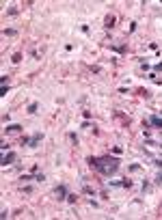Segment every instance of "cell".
<instances>
[{"mask_svg":"<svg viewBox=\"0 0 162 220\" xmlns=\"http://www.w3.org/2000/svg\"><path fill=\"white\" fill-rule=\"evenodd\" d=\"M86 162L93 166V168H97L102 175H112L114 170L119 168V160L117 158H110V155H104V158H86Z\"/></svg>","mask_w":162,"mask_h":220,"instance_id":"6da1fadb","label":"cell"},{"mask_svg":"<svg viewBox=\"0 0 162 220\" xmlns=\"http://www.w3.org/2000/svg\"><path fill=\"white\" fill-rule=\"evenodd\" d=\"M54 197H56L58 201H67V188H65V186H56Z\"/></svg>","mask_w":162,"mask_h":220,"instance_id":"7a4b0ae2","label":"cell"},{"mask_svg":"<svg viewBox=\"0 0 162 220\" xmlns=\"http://www.w3.org/2000/svg\"><path fill=\"white\" fill-rule=\"evenodd\" d=\"M41 138H43V134H41V132H35V134L28 138V147H37V145L41 142Z\"/></svg>","mask_w":162,"mask_h":220,"instance_id":"3957f363","label":"cell"},{"mask_svg":"<svg viewBox=\"0 0 162 220\" xmlns=\"http://www.w3.org/2000/svg\"><path fill=\"white\" fill-rule=\"evenodd\" d=\"M15 158H17V155H15L13 151H7V153L2 155V166H9V164H13V162H15Z\"/></svg>","mask_w":162,"mask_h":220,"instance_id":"277c9868","label":"cell"},{"mask_svg":"<svg viewBox=\"0 0 162 220\" xmlns=\"http://www.w3.org/2000/svg\"><path fill=\"white\" fill-rule=\"evenodd\" d=\"M5 132H7V134H17V132H22V125L11 123V125H7V127H5Z\"/></svg>","mask_w":162,"mask_h":220,"instance_id":"5b68a950","label":"cell"},{"mask_svg":"<svg viewBox=\"0 0 162 220\" xmlns=\"http://www.w3.org/2000/svg\"><path fill=\"white\" fill-rule=\"evenodd\" d=\"M149 123H151L153 127H160V130H162V117H151Z\"/></svg>","mask_w":162,"mask_h":220,"instance_id":"8992f818","label":"cell"},{"mask_svg":"<svg viewBox=\"0 0 162 220\" xmlns=\"http://www.w3.org/2000/svg\"><path fill=\"white\" fill-rule=\"evenodd\" d=\"M2 35H5V37H15V35H17V30H15V28H5V33H2Z\"/></svg>","mask_w":162,"mask_h":220,"instance_id":"52a82bcc","label":"cell"},{"mask_svg":"<svg viewBox=\"0 0 162 220\" xmlns=\"http://www.w3.org/2000/svg\"><path fill=\"white\" fill-rule=\"evenodd\" d=\"M106 28H110V26H114V15H108L106 17V24H104Z\"/></svg>","mask_w":162,"mask_h":220,"instance_id":"ba28073f","label":"cell"},{"mask_svg":"<svg viewBox=\"0 0 162 220\" xmlns=\"http://www.w3.org/2000/svg\"><path fill=\"white\" fill-rule=\"evenodd\" d=\"M76 199H78L76 194H67V203H72V205H74V203H76Z\"/></svg>","mask_w":162,"mask_h":220,"instance_id":"9c48e42d","label":"cell"},{"mask_svg":"<svg viewBox=\"0 0 162 220\" xmlns=\"http://www.w3.org/2000/svg\"><path fill=\"white\" fill-rule=\"evenodd\" d=\"M28 112L35 114V112H37V104H30V106H28Z\"/></svg>","mask_w":162,"mask_h":220,"instance_id":"30bf717a","label":"cell"},{"mask_svg":"<svg viewBox=\"0 0 162 220\" xmlns=\"http://www.w3.org/2000/svg\"><path fill=\"white\" fill-rule=\"evenodd\" d=\"M69 140H72V142H76V145H78V136H76L74 132H72V134H69Z\"/></svg>","mask_w":162,"mask_h":220,"instance_id":"8fae6325","label":"cell"},{"mask_svg":"<svg viewBox=\"0 0 162 220\" xmlns=\"http://www.w3.org/2000/svg\"><path fill=\"white\" fill-rule=\"evenodd\" d=\"M138 95H143V97H149V91H147V89H141V91H138Z\"/></svg>","mask_w":162,"mask_h":220,"instance_id":"7c38bea8","label":"cell"},{"mask_svg":"<svg viewBox=\"0 0 162 220\" xmlns=\"http://www.w3.org/2000/svg\"><path fill=\"white\" fill-rule=\"evenodd\" d=\"M11 61H13V63H19V61H22V54H13V58H11Z\"/></svg>","mask_w":162,"mask_h":220,"instance_id":"4fadbf2b","label":"cell"},{"mask_svg":"<svg viewBox=\"0 0 162 220\" xmlns=\"http://www.w3.org/2000/svg\"><path fill=\"white\" fill-rule=\"evenodd\" d=\"M156 183H158V186H162V173H158V175H156Z\"/></svg>","mask_w":162,"mask_h":220,"instance_id":"5bb4252c","label":"cell"},{"mask_svg":"<svg viewBox=\"0 0 162 220\" xmlns=\"http://www.w3.org/2000/svg\"><path fill=\"white\" fill-rule=\"evenodd\" d=\"M0 95H2V97L7 95V84H2V86H0Z\"/></svg>","mask_w":162,"mask_h":220,"instance_id":"9a60e30c","label":"cell"},{"mask_svg":"<svg viewBox=\"0 0 162 220\" xmlns=\"http://www.w3.org/2000/svg\"><path fill=\"white\" fill-rule=\"evenodd\" d=\"M43 179H45V175H43V173H41V175H35V181H43Z\"/></svg>","mask_w":162,"mask_h":220,"instance_id":"2e32d148","label":"cell"},{"mask_svg":"<svg viewBox=\"0 0 162 220\" xmlns=\"http://www.w3.org/2000/svg\"><path fill=\"white\" fill-rule=\"evenodd\" d=\"M153 71H162V63H158V65H153Z\"/></svg>","mask_w":162,"mask_h":220,"instance_id":"e0dca14e","label":"cell"},{"mask_svg":"<svg viewBox=\"0 0 162 220\" xmlns=\"http://www.w3.org/2000/svg\"><path fill=\"white\" fill-rule=\"evenodd\" d=\"M153 164H156V166H162V160H153Z\"/></svg>","mask_w":162,"mask_h":220,"instance_id":"ac0fdd59","label":"cell"},{"mask_svg":"<svg viewBox=\"0 0 162 220\" xmlns=\"http://www.w3.org/2000/svg\"><path fill=\"white\" fill-rule=\"evenodd\" d=\"M160 216H162V205H160Z\"/></svg>","mask_w":162,"mask_h":220,"instance_id":"d6986e66","label":"cell"},{"mask_svg":"<svg viewBox=\"0 0 162 220\" xmlns=\"http://www.w3.org/2000/svg\"><path fill=\"white\" fill-rule=\"evenodd\" d=\"M160 147H162V142H160Z\"/></svg>","mask_w":162,"mask_h":220,"instance_id":"ffe728a7","label":"cell"}]
</instances>
